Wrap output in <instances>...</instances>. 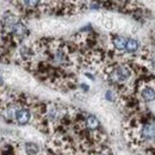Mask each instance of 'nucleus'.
<instances>
[{
  "instance_id": "1",
  "label": "nucleus",
  "mask_w": 155,
  "mask_h": 155,
  "mask_svg": "<svg viewBox=\"0 0 155 155\" xmlns=\"http://www.w3.org/2000/svg\"><path fill=\"white\" fill-rule=\"evenodd\" d=\"M107 77L112 84H123L131 78V69L127 64H117L109 71Z\"/></svg>"
},
{
  "instance_id": "2",
  "label": "nucleus",
  "mask_w": 155,
  "mask_h": 155,
  "mask_svg": "<svg viewBox=\"0 0 155 155\" xmlns=\"http://www.w3.org/2000/svg\"><path fill=\"white\" fill-rule=\"evenodd\" d=\"M140 137L143 141H154L155 140V123H144L140 129Z\"/></svg>"
},
{
  "instance_id": "3",
  "label": "nucleus",
  "mask_w": 155,
  "mask_h": 155,
  "mask_svg": "<svg viewBox=\"0 0 155 155\" xmlns=\"http://www.w3.org/2000/svg\"><path fill=\"white\" fill-rule=\"evenodd\" d=\"M15 120L19 125H25L31 120V111L26 106H19L18 110L16 111Z\"/></svg>"
},
{
  "instance_id": "4",
  "label": "nucleus",
  "mask_w": 155,
  "mask_h": 155,
  "mask_svg": "<svg viewBox=\"0 0 155 155\" xmlns=\"http://www.w3.org/2000/svg\"><path fill=\"white\" fill-rule=\"evenodd\" d=\"M10 34L12 35L13 38L23 39L28 36L29 30H28V26L25 25V23H23V21L19 19L15 25H13V28L11 29V32H10Z\"/></svg>"
},
{
  "instance_id": "5",
  "label": "nucleus",
  "mask_w": 155,
  "mask_h": 155,
  "mask_svg": "<svg viewBox=\"0 0 155 155\" xmlns=\"http://www.w3.org/2000/svg\"><path fill=\"white\" fill-rule=\"evenodd\" d=\"M85 127L87 130L92 131V133H96L99 130V127H100V123L98 120V118L93 115H88V116L85 118Z\"/></svg>"
},
{
  "instance_id": "6",
  "label": "nucleus",
  "mask_w": 155,
  "mask_h": 155,
  "mask_svg": "<svg viewBox=\"0 0 155 155\" xmlns=\"http://www.w3.org/2000/svg\"><path fill=\"white\" fill-rule=\"evenodd\" d=\"M140 94H141V98H142L144 101H148V103H149V101H154L155 88L152 87V86H144V87L141 90Z\"/></svg>"
},
{
  "instance_id": "7",
  "label": "nucleus",
  "mask_w": 155,
  "mask_h": 155,
  "mask_svg": "<svg viewBox=\"0 0 155 155\" xmlns=\"http://www.w3.org/2000/svg\"><path fill=\"white\" fill-rule=\"evenodd\" d=\"M111 43L114 45V48L117 51H123L125 50V43H127V38L123 36H114L111 39Z\"/></svg>"
},
{
  "instance_id": "8",
  "label": "nucleus",
  "mask_w": 155,
  "mask_h": 155,
  "mask_svg": "<svg viewBox=\"0 0 155 155\" xmlns=\"http://www.w3.org/2000/svg\"><path fill=\"white\" fill-rule=\"evenodd\" d=\"M21 7L28 10H36L42 6L43 0H20Z\"/></svg>"
},
{
  "instance_id": "9",
  "label": "nucleus",
  "mask_w": 155,
  "mask_h": 155,
  "mask_svg": "<svg viewBox=\"0 0 155 155\" xmlns=\"http://www.w3.org/2000/svg\"><path fill=\"white\" fill-rule=\"evenodd\" d=\"M140 49V43L138 41L134 38H127V43H125V51L128 54H135L136 51Z\"/></svg>"
},
{
  "instance_id": "10",
  "label": "nucleus",
  "mask_w": 155,
  "mask_h": 155,
  "mask_svg": "<svg viewBox=\"0 0 155 155\" xmlns=\"http://www.w3.org/2000/svg\"><path fill=\"white\" fill-rule=\"evenodd\" d=\"M24 149H25V153L28 155H37L39 152L38 146L36 143H32V142H28L24 144Z\"/></svg>"
},
{
  "instance_id": "11",
  "label": "nucleus",
  "mask_w": 155,
  "mask_h": 155,
  "mask_svg": "<svg viewBox=\"0 0 155 155\" xmlns=\"http://www.w3.org/2000/svg\"><path fill=\"white\" fill-rule=\"evenodd\" d=\"M105 97H106L107 100H110V101H114L115 100V96H114V92L112 91H107L106 94H105Z\"/></svg>"
},
{
  "instance_id": "12",
  "label": "nucleus",
  "mask_w": 155,
  "mask_h": 155,
  "mask_svg": "<svg viewBox=\"0 0 155 155\" xmlns=\"http://www.w3.org/2000/svg\"><path fill=\"white\" fill-rule=\"evenodd\" d=\"M99 155H109V154H99Z\"/></svg>"
}]
</instances>
